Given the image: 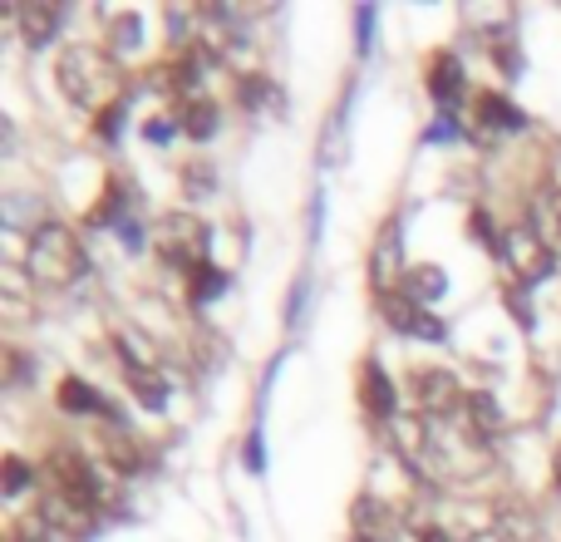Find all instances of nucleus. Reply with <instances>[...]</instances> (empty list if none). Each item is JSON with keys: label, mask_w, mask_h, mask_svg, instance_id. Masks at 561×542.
<instances>
[{"label": "nucleus", "mask_w": 561, "mask_h": 542, "mask_svg": "<svg viewBox=\"0 0 561 542\" xmlns=\"http://www.w3.org/2000/svg\"><path fill=\"white\" fill-rule=\"evenodd\" d=\"M409 389H414V399H419V419H454V415H463L468 389L458 385L448 370H438V365L414 370V375H409Z\"/></svg>", "instance_id": "5"}, {"label": "nucleus", "mask_w": 561, "mask_h": 542, "mask_svg": "<svg viewBox=\"0 0 561 542\" xmlns=\"http://www.w3.org/2000/svg\"><path fill=\"white\" fill-rule=\"evenodd\" d=\"M527 223H533L537 237H542V242L557 252V247H561V193H557V188H547V193L537 197V203H533V217H527Z\"/></svg>", "instance_id": "17"}, {"label": "nucleus", "mask_w": 561, "mask_h": 542, "mask_svg": "<svg viewBox=\"0 0 561 542\" xmlns=\"http://www.w3.org/2000/svg\"><path fill=\"white\" fill-rule=\"evenodd\" d=\"M350 523H355V538L359 542H385V538L399 533L394 513H389L385 504H375V498H359L355 513H350Z\"/></svg>", "instance_id": "10"}, {"label": "nucleus", "mask_w": 561, "mask_h": 542, "mask_svg": "<svg viewBox=\"0 0 561 542\" xmlns=\"http://www.w3.org/2000/svg\"><path fill=\"white\" fill-rule=\"evenodd\" d=\"M478 124L493 128V134H517L523 128V109L503 94H478Z\"/></svg>", "instance_id": "12"}, {"label": "nucleus", "mask_w": 561, "mask_h": 542, "mask_svg": "<svg viewBox=\"0 0 561 542\" xmlns=\"http://www.w3.org/2000/svg\"><path fill=\"white\" fill-rule=\"evenodd\" d=\"M369 276H375V291L379 296H389V286L399 291V227H385L375 242V262H369Z\"/></svg>", "instance_id": "9"}, {"label": "nucleus", "mask_w": 561, "mask_h": 542, "mask_svg": "<svg viewBox=\"0 0 561 542\" xmlns=\"http://www.w3.org/2000/svg\"><path fill=\"white\" fill-rule=\"evenodd\" d=\"M552 478H557V488H561V449H557V459H552Z\"/></svg>", "instance_id": "26"}, {"label": "nucleus", "mask_w": 561, "mask_h": 542, "mask_svg": "<svg viewBox=\"0 0 561 542\" xmlns=\"http://www.w3.org/2000/svg\"><path fill=\"white\" fill-rule=\"evenodd\" d=\"M463 419L488 439V444H493V439L503 434V409H497V399H493V395H483V389H473V395L463 399Z\"/></svg>", "instance_id": "16"}, {"label": "nucleus", "mask_w": 561, "mask_h": 542, "mask_svg": "<svg viewBox=\"0 0 561 542\" xmlns=\"http://www.w3.org/2000/svg\"><path fill=\"white\" fill-rule=\"evenodd\" d=\"M138 35H144V25H138L134 15H124V20L114 25V49H134V45H138Z\"/></svg>", "instance_id": "23"}, {"label": "nucleus", "mask_w": 561, "mask_h": 542, "mask_svg": "<svg viewBox=\"0 0 561 542\" xmlns=\"http://www.w3.org/2000/svg\"><path fill=\"white\" fill-rule=\"evenodd\" d=\"M0 474H5V494H10V498L30 488V464H25L20 454H5V468H0Z\"/></svg>", "instance_id": "21"}, {"label": "nucleus", "mask_w": 561, "mask_h": 542, "mask_svg": "<svg viewBox=\"0 0 561 542\" xmlns=\"http://www.w3.org/2000/svg\"><path fill=\"white\" fill-rule=\"evenodd\" d=\"M497 252H503V262H507V271H513L517 286H533V281H542L547 271L557 267V252L537 237L533 223H517L513 233L497 237Z\"/></svg>", "instance_id": "4"}, {"label": "nucleus", "mask_w": 561, "mask_h": 542, "mask_svg": "<svg viewBox=\"0 0 561 542\" xmlns=\"http://www.w3.org/2000/svg\"><path fill=\"white\" fill-rule=\"evenodd\" d=\"M94 513H99L94 504H84V498H69V494H59V488H45V498H39V508H35L39 523H45L49 533H59V538L94 533Z\"/></svg>", "instance_id": "6"}, {"label": "nucleus", "mask_w": 561, "mask_h": 542, "mask_svg": "<svg viewBox=\"0 0 561 542\" xmlns=\"http://www.w3.org/2000/svg\"><path fill=\"white\" fill-rule=\"evenodd\" d=\"M45 478H49V488H59V494L84 498V504L99 508V478H94V468H89L84 459L75 454V449H59V454L49 459Z\"/></svg>", "instance_id": "8"}, {"label": "nucleus", "mask_w": 561, "mask_h": 542, "mask_svg": "<svg viewBox=\"0 0 561 542\" xmlns=\"http://www.w3.org/2000/svg\"><path fill=\"white\" fill-rule=\"evenodd\" d=\"M428 94H434L438 104H454V99L463 94V59L458 55H434L428 59Z\"/></svg>", "instance_id": "11"}, {"label": "nucleus", "mask_w": 561, "mask_h": 542, "mask_svg": "<svg viewBox=\"0 0 561 542\" xmlns=\"http://www.w3.org/2000/svg\"><path fill=\"white\" fill-rule=\"evenodd\" d=\"M355 542H359V538H355Z\"/></svg>", "instance_id": "27"}, {"label": "nucleus", "mask_w": 561, "mask_h": 542, "mask_svg": "<svg viewBox=\"0 0 561 542\" xmlns=\"http://www.w3.org/2000/svg\"><path fill=\"white\" fill-rule=\"evenodd\" d=\"M55 79H59L69 104L94 109L99 118H104L108 109H124V75H118L114 49L69 45L65 55L55 59Z\"/></svg>", "instance_id": "1"}, {"label": "nucleus", "mask_w": 561, "mask_h": 542, "mask_svg": "<svg viewBox=\"0 0 561 542\" xmlns=\"http://www.w3.org/2000/svg\"><path fill=\"white\" fill-rule=\"evenodd\" d=\"M128 385H134V395L144 399L148 409L163 405V380H158V370H128Z\"/></svg>", "instance_id": "20"}, {"label": "nucleus", "mask_w": 561, "mask_h": 542, "mask_svg": "<svg viewBox=\"0 0 561 542\" xmlns=\"http://www.w3.org/2000/svg\"><path fill=\"white\" fill-rule=\"evenodd\" d=\"M444 286H448V276H444V267H409L404 271V281H399V291H404L409 301H419V306H428V301H438L444 296Z\"/></svg>", "instance_id": "14"}, {"label": "nucleus", "mask_w": 561, "mask_h": 542, "mask_svg": "<svg viewBox=\"0 0 561 542\" xmlns=\"http://www.w3.org/2000/svg\"><path fill=\"white\" fill-rule=\"evenodd\" d=\"M227 286V276L222 271H213V267H203V271H193V301H207V296H217V291Z\"/></svg>", "instance_id": "22"}, {"label": "nucleus", "mask_w": 561, "mask_h": 542, "mask_svg": "<svg viewBox=\"0 0 561 542\" xmlns=\"http://www.w3.org/2000/svg\"><path fill=\"white\" fill-rule=\"evenodd\" d=\"M379 310H385V320H389L394 330H404V336H419V340H444V320H438L428 306L409 301L404 291H389V296H379Z\"/></svg>", "instance_id": "7"}, {"label": "nucleus", "mask_w": 561, "mask_h": 542, "mask_svg": "<svg viewBox=\"0 0 561 542\" xmlns=\"http://www.w3.org/2000/svg\"><path fill=\"white\" fill-rule=\"evenodd\" d=\"M59 409L65 415H114V409L104 405V395H99L94 385H84V380H59Z\"/></svg>", "instance_id": "13"}, {"label": "nucleus", "mask_w": 561, "mask_h": 542, "mask_svg": "<svg viewBox=\"0 0 561 542\" xmlns=\"http://www.w3.org/2000/svg\"><path fill=\"white\" fill-rule=\"evenodd\" d=\"M266 94H272V84H266V79H256V75H252V79H242V104H252V109H256Z\"/></svg>", "instance_id": "24"}, {"label": "nucleus", "mask_w": 561, "mask_h": 542, "mask_svg": "<svg viewBox=\"0 0 561 542\" xmlns=\"http://www.w3.org/2000/svg\"><path fill=\"white\" fill-rule=\"evenodd\" d=\"M15 20H20L30 45H45V39L59 30V20H65V5H15Z\"/></svg>", "instance_id": "15"}, {"label": "nucleus", "mask_w": 561, "mask_h": 542, "mask_svg": "<svg viewBox=\"0 0 561 542\" xmlns=\"http://www.w3.org/2000/svg\"><path fill=\"white\" fill-rule=\"evenodd\" d=\"M25 276L35 291H65L84 276V247L59 223H39L25 242Z\"/></svg>", "instance_id": "2"}, {"label": "nucleus", "mask_w": 561, "mask_h": 542, "mask_svg": "<svg viewBox=\"0 0 561 542\" xmlns=\"http://www.w3.org/2000/svg\"><path fill=\"white\" fill-rule=\"evenodd\" d=\"M183 134L187 138H213L217 134V104L207 94H187V104H183Z\"/></svg>", "instance_id": "19"}, {"label": "nucleus", "mask_w": 561, "mask_h": 542, "mask_svg": "<svg viewBox=\"0 0 561 542\" xmlns=\"http://www.w3.org/2000/svg\"><path fill=\"white\" fill-rule=\"evenodd\" d=\"M414 542H448V533H444V528H424Z\"/></svg>", "instance_id": "25"}, {"label": "nucleus", "mask_w": 561, "mask_h": 542, "mask_svg": "<svg viewBox=\"0 0 561 542\" xmlns=\"http://www.w3.org/2000/svg\"><path fill=\"white\" fill-rule=\"evenodd\" d=\"M207 237L213 233H207V223L197 213H168L153 233V247L168 267H178V271L193 276V271L207 267Z\"/></svg>", "instance_id": "3"}, {"label": "nucleus", "mask_w": 561, "mask_h": 542, "mask_svg": "<svg viewBox=\"0 0 561 542\" xmlns=\"http://www.w3.org/2000/svg\"><path fill=\"white\" fill-rule=\"evenodd\" d=\"M365 409L379 415V419H394V385H389V375H385L379 360L365 365Z\"/></svg>", "instance_id": "18"}]
</instances>
